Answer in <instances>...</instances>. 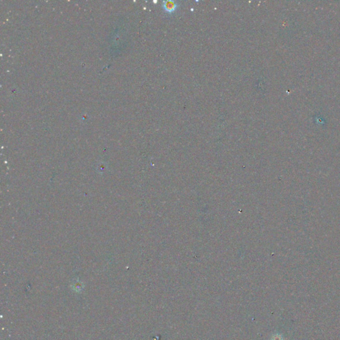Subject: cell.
<instances>
[{
  "instance_id": "1",
  "label": "cell",
  "mask_w": 340,
  "mask_h": 340,
  "mask_svg": "<svg viewBox=\"0 0 340 340\" xmlns=\"http://www.w3.org/2000/svg\"><path fill=\"white\" fill-rule=\"evenodd\" d=\"M176 7H177V5L175 4L174 1H169L164 2V8L166 11H167L168 12H173V11L175 10V9L176 8Z\"/></svg>"
}]
</instances>
